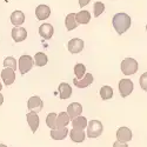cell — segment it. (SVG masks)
I'll return each mask as SVG.
<instances>
[{
    "instance_id": "6da1fadb",
    "label": "cell",
    "mask_w": 147,
    "mask_h": 147,
    "mask_svg": "<svg viewBox=\"0 0 147 147\" xmlns=\"http://www.w3.org/2000/svg\"><path fill=\"white\" fill-rule=\"evenodd\" d=\"M112 24L118 34H124L131 27V18L128 14L120 12V13H117L113 17Z\"/></svg>"
},
{
    "instance_id": "7a4b0ae2",
    "label": "cell",
    "mask_w": 147,
    "mask_h": 147,
    "mask_svg": "<svg viewBox=\"0 0 147 147\" xmlns=\"http://www.w3.org/2000/svg\"><path fill=\"white\" fill-rule=\"evenodd\" d=\"M138 63L136 59L133 58H126L122 60L121 63V72L124 73L125 76H133L136 74L137 71H138Z\"/></svg>"
},
{
    "instance_id": "3957f363",
    "label": "cell",
    "mask_w": 147,
    "mask_h": 147,
    "mask_svg": "<svg viewBox=\"0 0 147 147\" xmlns=\"http://www.w3.org/2000/svg\"><path fill=\"white\" fill-rule=\"evenodd\" d=\"M87 137L88 138H98L102 134L104 131V126L101 124V121L99 120H91L90 122H87Z\"/></svg>"
},
{
    "instance_id": "277c9868",
    "label": "cell",
    "mask_w": 147,
    "mask_h": 147,
    "mask_svg": "<svg viewBox=\"0 0 147 147\" xmlns=\"http://www.w3.org/2000/svg\"><path fill=\"white\" fill-rule=\"evenodd\" d=\"M34 65V61L33 58L30 55H21L19 59V71H20V74H26L27 72H30L32 69Z\"/></svg>"
},
{
    "instance_id": "5b68a950",
    "label": "cell",
    "mask_w": 147,
    "mask_h": 147,
    "mask_svg": "<svg viewBox=\"0 0 147 147\" xmlns=\"http://www.w3.org/2000/svg\"><path fill=\"white\" fill-rule=\"evenodd\" d=\"M133 87H134V85H133L132 80H129V79L125 78L119 81V92L122 98L128 96L133 92Z\"/></svg>"
},
{
    "instance_id": "8992f818",
    "label": "cell",
    "mask_w": 147,
    "mask_h": 147,
    "mask_svg": "<svg viewBox=\"0 0 147 147\" xmlns=\"http://www.w3.org/2000/svg\"><path fill=\"white\" fill-rule=\"evenodd\" d=\"M27 107H28V109L31 112H34V113L38 114L44 107V102L40 99V96H36V95L31 96L28 99V101H27Z\"/></svg>"
},
{
    "instance_id": "52a82bcc",
    "label": "cell",
    "mask_w": 147,
    "mask_h": 147,
    "mask_svg": "<svg viewBox=\"0 0 147 147\" xmlns=\"http://www.w3.org/2000/svg\"><path fill=\"white\" fill-rule=\"evenodd\" d=\"M84 40L79 39V38H73L68 41V51L73 54H78L84 50Z\"/></svg>"
},
{
    "instance_id": "ba28073f",
    "label": "cell",
    "mask_w": 147,
    "mask_h": 147,
    "mask_svg": "<svg viewBox=\"0 0 147 147\" xmlns=\"http://www.w3.org/2000/svg\"><path fill=\"white\" fill-rule=\"evenodd\" d=\"M92 82H93V76L91 73H86L81 79L74 78V80H73V84H74L76 87H78V88H86Z\"/></svg>"
},
{
    "instance_id": "9c48e42d",
    "label": "cell",
    "mask_w": 147,
    "mask_h": 147,
    "mask_svg": "<svg viewBox=\"0 0 147 147\" xmlns=\"http://www.w3.org/2000/svg\"><path fill=\"white\" fill-rule=\"evenodd\" d=\"M82 112V106L79 102H72L68 105L67 107V115L69 117V120L76 119L77 117H79Z\"/></svg>"
},
{
    "instance_id": "30bf717a",
    "label": "cell",
    "mask_w": 147,
    "mask_h": 147,
    "mask_svg": "<svg viewBox=\"0 0 147 147\" xmlns=\"http://www.w3.org/2000/svg\"><path fill=\"white\" fill-rule=\"evenodd\" d=\"M117 141L120 142H128L132 140V131L127 127H120L117 131Z\"/></svg>"
},
{
    "instance_id": "8fae6325",
    "label": "cell",
    "mask_w": 147,
    "mask_h": 147,
    "mask_svg": "<svg viewBox=\"0 0 147 147\" xmlns=\"http://www.w3.org/2000/svg\"><path fill=\"white\" fill-rule=\"evenodd\" d=\"M12 38L16 42H21L27 38V31L24 27H14L12 30Z\"/></svg>"
},
{
    "instance_id": "7c38bea8",
    "label": "cell",
    "mask_w": 147,
    "mask_h": 147,
    "mask_svg": "<svg viewBox=\"0 0 147 147\" xmlns=\"http://www.w3.org/2000/svg\"><path fill=\"white\" fill-rule=\"evenodd\" d=\"M1 78H3V81L6 86H9V85H12L16 80V73L11 68H5L1 71Z\"/></svg>"
},
{
    "instance_id": "4fadbf2b",
    "label": "cell",
    "mask_w": 147,
    "mask_h": 147,
    "mask_svg": "<svg viewBox=\"0 0 147 147\" xmlns=\"http://www.w3.org/2000/svg\"><path fill=\"white\" fill-rule=\"evenodd\" d=\"M35 16L38 20H46L51 16V8L47 5H39L35 9Z\"/></svg>"
},
{
    "instance_id": "5bb4252c",
    "label": "cell",
    "mask_w": 147,
    "mask_h": 147,
    "mask_svg": "<svg viewBox=\"0 0 147 147\" xmlns=\"http://www.w3.org/2000/svg\"><path fill=\"white\" fill-rule=\"evenodd\" d=\"M53 26L51 24H42V25L39 27V34L41 38H44L45 40L51 39L53 36Z\"/></svg>"
},
{
    "instance_id": "9a60e30c",
    "label": "cell",
    "mask_w": 147,
    "mask_h": 147,
    "mask_svg": "<svg viewBox=\"0 0 147 147\" xmlns=\"http://www.w3.org/2000/svg\"><path fill=\"white\" fill-rule=\"evenodd\" d=\"M26 118H27V122H28V125L31 127V131L33 133L36 132V129H38L39 127V117L36 113L34 112H30L26 114Z\"/></svg>"
},
{
    "instance_id": "2e32d148",
    "label": "cell",
    "mask_w": 147,
    "mask_h": 147,
    "mask_svg": "<svg viewBox=\"0 0 147 147\" xmlns=\"http://www.w3.org/2000/svg\"><path fill=\"white\" fill-rule=\"evenodd\" d=\"M11 22L14 25V27L21 26L22 24L25 22V14H24L21 11H14L13 13L11 14Z\"/></svg>"
},
{
    "instance_id": "e0dca14e",
    "label": "cell",
    "mask_w": 147,
    "mask_h": 147,
    "mask_svg": "<svg viewBox=\"0 0 147 147\" xmlns=\"http://www.w3.org/2000/svg\"><path fill=\"white\" fill-rule=\"evenodd\" d=\"M58 93L60 95L61 99H68V98L72 95V87L67 82H61L59 85V88H58Z\"/></svg>"
},
{
    "instance_id": "ac0fdd59",
    "label": "cell",
    "mask_w": 147,
    "mask_h": 147,
    "mask_svg": "<svg viewBox=\"0 0 147 147\" xmlns=\"http://www.w3.org/2000/svg\"><path fill=\"white\" fill-rule=\"evenodd\" d=\"M69 137H71V140L73 142H82L86 138V133H85L82 129H74L73 128L71 132H69Z\"/></svg>"
},
{
    "instance_id": "d6986e66",
    "label": "cell",
    "mask_w": 147,
    "mask_h": 147,
    "mask_svg": "<svg viewBox=\"0 0 147 147\" xmlns=\"http://www.w3.org/2000/svg\"><path fill=\"white\" fill-rule=\"evenodd\" d=\"M68 134V129L67 127L64 128H55L51 131V138L54 140H64Z\"/></svg>"
},
{
    "instance_id": "ffe728a7",
    "label": "cell",
    "mask_w": 147,
    "mask_h": 147,
    "mask_svg": "<svg viewBox=\"0 0 147 147\" xmlns=\"http://www.w3.org/2000/svg\"><path fill=\"white\" fill-rule=\"evenodd\" d=\"M69 122V117L67 115L66 112H61L57 114V128H64L68 125Z\"/></svg>"
},
{
    "instance_id": "44dd1931",
    "label": "cell",
    "mask_w": 147,
    "mask_h": 147,
    "mask_svg": "<svg viewBox=\"0 0 147 147\" xmlns=\"http://www.w3.org/2000/svg\"><path fill=\"white\" fill-rule=\"evenodd\" d=\"M65 25H66L67 31H73V30H76V28L78 27L79 24H78L77 20H76V13H69V14L66 17Z\"/></svg>"
},
{
    "instance_id": "7402d4cb",
    "label": "cell",
    "mask_w": 147,
    "mask_h": 147,
    "mask_svg": "<svg viewBox=\"0 0 147 147\" xmlns=\"http://www.w3.org/2000/svg\"><path fill=\"white\" fill-rule=\"evenodd\" d=\"M76 20L78 24H84V25H86V24H88L91 20V13L88 11H81L76 14Z\"/></svg>"
},
{
    "instance_id": "603a6c76",
    "label": "cell",
    "mask_w": 147,
    "mask_h": 147,
    "mask_svg": "<svg viewBox=\"0 0 147 147\" xmlns=\"http://www.w3.org/2000/svg\"><path fill=\"white\" fill-rule=\"evenodd\" d=\"M72 125H73V128L74 129H82L87 126V119L85 117H77L76 119L72 120Z\"/></svg>"
},
{
    "instance_id": "cb8c5ba5",
    "label": "cell",
    "mask_w": 147,
    "mask_h": 147,
    "mask_svg": "<svg viewBox=\"0 0 147 147\" xmlns=\"http://www.w3.org/2000/svg\"><path fill=\"white\" fill-rule=\"evenodd\" d=\"M33 61H34L35 66L42 67V66H45V65L47 64L48 59H47V55H46L45 53L38 52V53H35V55H34V58H33Z\"/></svg>"
},
{
    "instance_id": "d4e9b609",
    "label": "cell",
    "mask_w": 147,
    "mask_h": 147,
    "mask_svg": "<svg viewBox=\"0 0 147 147\" xmlns=\"http://www.w3.org/2000/svg\"><path fill=\"white\" fill-rule=\"evenodd\" d=\"M100 96L102 100H108L113 96V90L111 86H104L100 90Z\"/></svg>"
},
{
    "instance_id": "484cf974",
    "label": "cell",
    "mask_w": 147,
    "mask_h": 147,
    "mask_svg": "<svg viewBox=\"0 0 147 147\" xmlns=\"http://www.w3.org/2000/svg\"><path fill=\"white\" fill-rule=\"evenodd\" d=\"M46 125L51 129L57 128V114L55 113H50L46 117Z\"/></svg>"
},
{
    "instance_id": "4316f807",
    "label": "cell",
    "mask_w": 147,
    "mask_h": 147,
    "mask_svg": "<svg viewBox=\"0 0 147 147\" xmlns=\"http://www.w3.org/2000/svg\"><path fill=\"white\" fill-rule=\"evenodd\" d=\"M74 74L77 79H81L85 74H86V67L82 64H77L74 66Z\"/></svg>"
},
{
    "instance_id": "83f0119b",
    "label": "cell",
    "mask_w": 147,
    "mask_h": 147,
    "mask_svg": "<svg viewBox=\"0 0 147 147\" xmlns=\"http://www.w3.org/2000/svg\"><path fill=\"white\" fill-rule=\"evenodd\" d=\"M4 66H5V68H11V69L16 71L17 69V60L13 57H7L4 60Z\"/></svg>"
},
{
    "instance_id": "f1b7e54d",
    "label": "cell",
    "mask_w": 147,
    "mask_h": 147,
    "mask_svg": "<svg viewBox=\"0 0 147 147\" xmlns=\"http://www.w3.org/2000/svg\"><path fill=\"white\" fill-rule=\"evenodd\" d=\"M94 8V17L98 18V17H100L102 13H104V11H105V5L101 3V1H96L93 6Z\"/></svg>"
},
{
    "instance_id": "f546056e",
    "label": "cell",
    "mask_w": 147,
    "mask_h": 147,
    "mask_svg": "<svg viewBox=\"0 0 147 147\" xmlns=\"http://www.w3.org/2000/svg\"><path fill=\"white\" fill-rule=\"evenodd\" d=\"M140 86L144 91H147V72H145L140 77Z\"/></svg>"
},
{
    "instance_id": "4dcf8cb0",
    "label": "cell",
    "mask_w": 147,
    "mask_h": 147,
    "mask_svg": "<svg viewBox=\"0 0 147 147\" xmlns=\"http://www.w3.org/2000/svg\"><path fill=\"white\" fill-rule=\"evenodd\" d=\"M113 147H128V145L126 142H120V141H115L113 144Z\"/></svg>"
},
{
    "instance_id": "1f68e13d",
    "label": "cell",
    "mask_w": 147,
    "mask_h": 147,
    "mask_svg": "<svg viewBox=\"0 0 147 147\" xmlns=\"http://www.w3.org/2000/svg\"><path fill=\"white\" fill-rule=\"evenodd\" d=\"M90 1H91V0H79V5H80V7H84V6L88 5Z\"/></svg>"
},
{
    "instance_id": "d6a6232c",
    "label": "cell",
    "mask_w": 147,
    "mask_h": 147,
    "mask_svg": "<svg viewBox=\"0 0 147 147\" xmlns=\"http://www.w3.org/2000/svg\"><path fill=\"white\" fill-rule=\"evenodd\" d=\"M3 102H4V96H3V94L0 93V106L3 105Z\"/></svg>"
},
{
    "instance_id": "836d02e7",
    "label": "cell",
    "mask_w": 147,
    "mask_h": 147,
    "mask_svg": "<svg viewBox=\"0 0 147 147\" xmlns=\"http://www.w3.org/2000/svg\"><path fill=\"white\" fill-rule=\"evenodd\" d=\"M0 147H7L6 145H4V144H0Z\"/></svg>"
},
{
    "instance_id": "e575fe53",
    "label": "cell",
    "mask_w": 147,
    "mask_h": 147,
    "mask_svg": "<svg viewBox=\"0 0 147 147\" xmlns=\"http://www.w3.org/2000/svg\"><path fill=\"white\" fill-rule=\"evenodd\" d=\"M3 90V85H1V82H0V91Z\"/></svg>"
},
{
    "instance_id": "d590c367",
    "label": "cell",
    "mask_w": 147,
    "mask_h": 147,
    "mask_svg": "<svg viewBox=\"0 0 147 147\" xmlns=\"http://www.w3.org/2000/svg\"><path fill=\"white\" fill-rule=\"evenodd\" d=\"M146 31H147V25H146Z\"/></svg>"
}]
</instances>
